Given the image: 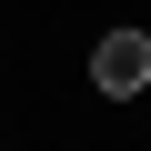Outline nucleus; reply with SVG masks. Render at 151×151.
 <instances>
[{
	"instance_id": "1",
	"label": "nucleus",
	"mask_w": 151,
	"mask_h": 151,
	"mask_svg": "<svg viewBox=\"0 0 151 151\" xmlns=\"http://www.w3.org/2000/svg\"><path fill=\"white\" fill-rule=\"evenodd\" d=\"M91 91H101V101H141V91H151V30H101Z\"/></svg>"
}]
</instances>
